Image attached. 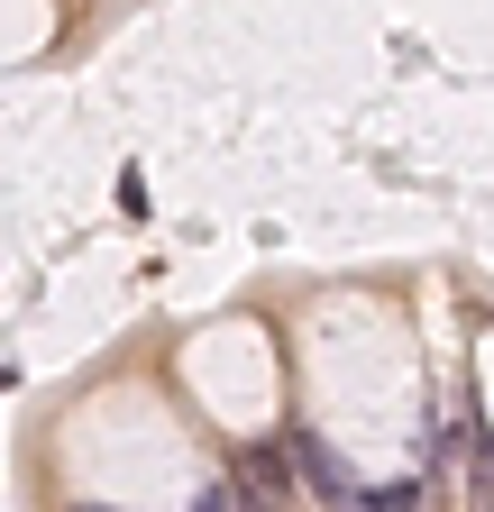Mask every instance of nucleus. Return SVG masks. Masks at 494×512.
I'll return each instance as SVG.
<instances>
[{
    "mask_svg": "<svg viewBox=\"0 0 494 512\" xmlns=\"http://www.w3.org/2000/svg\"><path fill=\"white\" fill-rule=\"evenodd\" d=\"M476 503H494V439L476 448Z\"/></svg>",
    "mask_w": 494,
    "mask_h": 512,
    "instance_id": "nucleus-3",
    "label": "nucleus"
},
{
    "mask_svg": "<svg viewBox=\"0 0 494 512\" xmlns=\"http://www.w3.org/2000/svg\"><path fill=\"white\" fill-rule=\"evenodd\" d=\"M421 485H376V494H357V512H412Z\"/></svg>",
    "mask_w": 494,
    "mask_h": 512,
    "instance_id": "nucleus-2",
    "label": "nucleus"
},
{
    "mask_svg": "<svg viewBox=\"0 0 494 512\" xmlns=\"http://www.w3.org/2000/svg\"><path fill=\"white\" fill-rule=\"evenodd\" d=\"M284 458H293L302 476H312V485H321L330 503H357V485H348V467L330 458V439H312V430H293V439H284Z\"/></svg>",
    "mask_w": 494,
    "mask_h": 512,
    "instance_id": "nucleus-1",
    "label": "nucleus"
},
{
    "mask_svg": "<svg viewBox=\"0 0 494 512\" xmlns=\"http://www.w3.org/2000/svg\"><path fill=\"white\" fill-rule=\"evenodd\" d=\"M193 512H238V503H229V494H220V485H211V494H202V503H193Z\"/></svg>",
    "mask_w": 494,
    "mask_h": 512,
    "instance_id": "nucleus-4",
    "label": "nucleus"
},
{
    "mask_svg": "<svg viewBox=\"0 0 494 512\" xmlns=\"http://www.w3.org/2000/svg\"><path fill=\"white\" fill-rule=\"evenodd\" d=\"M74 512H110V503H74Z\"/></svg>",
    "mask_w": 494,
    "mask_h": 512,
    "instance_id": "nucleus-5",
    "label": "nucleus"
}]
</instances>
